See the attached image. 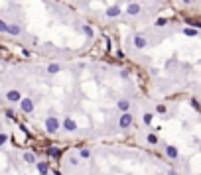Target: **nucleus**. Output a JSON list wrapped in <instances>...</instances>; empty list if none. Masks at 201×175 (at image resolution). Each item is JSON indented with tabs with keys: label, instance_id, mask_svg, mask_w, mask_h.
<instances>
[{
	"label": "nucleus",
	"instance_id": "39448f33",
	"mask_svg": "<svg viewBox=\"0 0 201 175\" xmlns=\"http://www.w3.org/2000/svg\"><path fill=\"white\" fill-rule=\"evenodd\" d=\"M18 105H20V108H22V112H24V114H32V112H34V106H36L30 97H26V98L22 97V101H20Z\"/></svg>",
	"mask_w": 201,
	"mask_h": 175
},
{
	"label": "nucleus",
	"instance_id": "393cba45",
	"mask_svg": "<svg viewBox=\"0 0 201 175\" xmlns=\"http://www.w3.org/2000/svg\"><path fill=\"white\" fill-rule=\"evenodd\" d=\"M8 142V134L6 132H0V146H4Z\"/></svg>",
	"mask_w": 201,
	"mask_h": 175
},
{
	"label": "nucleus",
	"instance_id": "bb28decb",
	"mask_svg": "<svg viewBox=\"0 0 201 175\" xmlns=\"http://www.w3.org/2000/svg\"><path fill=\"white\" fill-rule=\"evenodd\" d=\"M120 79H128V75H130V71H128V69H120Z\"/></svg>",
	"mask_w": 201,
	"mask_h": 175
},
{
	"label": "nucleus",
	"instance_id": "7c9ffc66",
	"mask_svg": "<svg viewBox=\"0 0 201 175\" xmlns=\"http://www.w3.org/2000/svg\"><path fill=\"white\" fill-rule=\"evenodd\" d=\"M199 22H201V20H199Z\"/></svg>",
	"mask_w": 201,
	"mask_h": 175
},
{
	"label": "nucleus",
	"instance_id": "f257e3e1",
	"mask_svg": "<svg viewBox=\"0 0 201 175\" xmlns=\"http://www.w3.org/2000/svg\"><path fill=\"white\" fill-rule=\"evenodd\" d=\"M44 128H45V132H48V134H57V132H59V128H61L59 118H57V116H45Z\"/></svg>",
	"mask_w": 201,
	"mask_h": 175
},
{
	"label": "nucleus",
	"instance_id": "423d86ee",
	"mask_svg": "<svg viewBox=\"0 0 201 175\" xmlns=\"http://www.w3.org/2000/svg\"><path fill=\"white\" fill-rule=\"evenodd\" d=\"M6 101L10 102V105H18V102L22 101V93H20L18 89H10L6 93Z\"/></svg>",
	"mask_w": 201,
	"mask_h": 175
},
{
	"label": "nucleus",
	"instance_id": "a211bd4d",
	"mask_svg": "<svg viewBox=\"0 0 201 175\" xmlns=\"http://www.w3.org/2000/svg\"><path fill=\"white\" fill-rule=\"evenodd\" d=\"M91 157V149L89 148H81L79 149V160H89Z\"/></svg>",
	"mask_w": 201,
	"mask_h": 175
},
{
	"label": "nucleus",
	"instance_id": "c85d7f7f",
	"mask_svg": "<svg viewBox=\"0 0 201 175\" xmlns=\"http://www.w3.org/2000/svg\"><path fill=\"white\" fill-rule=\"evenodd\" d=\"M166 175H179V173H178V171H175V169H170V171H168Z\"/></svg>",
	"mask_w": 201,
	"mask_h": 175
},
{
	"label": "nucleus",
	"instance_id": "9b49d317",
	"mask_svg": "<svg viewBox=\"0 0 201 175\" xmlns=\"http://www.w3.org/2000/svg\"><path fill=\"white\" fill-rule=\"evenodd\" d=\"M104 16H107V18H116V16H120V6H108L107 10H104Z\"/></svg>",
	"mask_w": 201,
	"mask_h": 175
},
{
	"label": "nucleus",
	"instance_id": "412c9836",
	"mask_svg": "<svg viewBox=\"0 0 201 175\" xmlns=\"http://www.w3.org/2000/svg\"><path fill=\"white\" fill-rule=\"evenodd\" d=\"M183 34L189 36V37H197V36H199V32H197V30H193V28H183Z\"/></svg>",
	"mask_w": 201,
	"mask_h": 175
},
{
	"label": "nucleus",
	"instance_id": "20e7f679",
	"mask_svg": "<svg viewBox=\"0 0 201 175\" xmlns=\"http://www.w3.org/2000/svg\"><path fill=\"white\" fill-rule=\"evenodd\" d=\"M132 43L136 49H146L148 47V37L144 34H136V36H132Z\"/></svg>",
	"mask_w": 201,
	"mask_h": 175
},
{
	"label": "nucleus",
	"instance_id": "f03ea898",
	"mask_svg": "<svg viewBox=\"0 0 201 175\" xmlns=\"http://www.w3.org/2000/svg\"><path fill=\"white\" fill-rule=\"evenodd\" d=\"M132 122H134V116L130 112H122V114L118 116V128L120 130H128V128L132 126Z\"/></svg>",
	"mask_w": 201,
	"mask_h": 175
},
{
	"label": "nucleus",
	"instance_id": "7ed1b4c3",
	"mask_svg": "<svg viewBox=\"0 0 201 175\" xmlns=\"http://www.w3.org/2000/svg\"><path fill=\"white\" fill-rule=\"evenodd\" d=\"M61 128H63V132H77V122L73 120V116H63Z\"/></svg>",
	"mask_w": 201,
	"mask_h": 175
},
{
	"label": "nucleus",
	"instance_id": "f3484780",
	"mask_svg": "<svg viewBox=\"0 0 201 175\" xmlns=\"http://www.w3.org/2000/svg\"><path fill=\"white\" fill-rule=\"evenodd\" d=\"M152 120H154V114H152V112H144V114H142V122H144L146 126H150V124H152Z\"/></svg>",
	"mask_w": 201,
	"mask_h": 175
},
{
	"label": "nucleus",
	"instance_id": "c756f323",
	"mask_svg": "<svg viewBox=\"0 0 201 175\" xmlns=\"http://www.w3.org/2000/svg\"><path fill=\"white\" fill-rule=\"evenodd\" d=\"M182 2H183V4H191V0H182Z\"/></svg>",
	"mask_w": 201,
	"mask_h": 175
},
{
	"label": "nucleus",
	"instance_id": "2eb2a0df",
	"mask_svg": "<svg viewBox=\"0 0 201 175\" xmlns=\"http://www.w3.org/2000/svg\"><path fill=\"white\" fill-rule=\"evenodd\" d=\"M45 152H48V156H49V157H53V160L61 157V149H59V148H55V146H49Z\"/></svg>",
	"mask_w": 201,
	"mask_h": 175
},
{
	"label": "nucleus",
	"instance_id": "1a4fd4ad",
	"mask_svg": "<svg viewBox=\"0 0 201 175\" xmlns=\"http://www.w3.org/2000/svg\"><path fill=\"white\" fill-rule=\"evenodd\" d=\"M8 34L10 36H20L22 34V26H20L18 22H10L8 24Z\"/></svg>",
	"mask_w": 201,
	"mask_h": 175
},
{
	"label": "nucleus",
	"instance_id": "6e6552de",
	"mask_svg": "<svg viewBox=\"0 0 201 175\" xmlns=\"http://www.w3.org/2000/svg\"><path fill=\"white\" fill-rule=\"evenodd\" d=\"M164 152H166V156L170 157V160H178V157H179V149L175 148V146H171V144H170V146H166Z\"/></svg>",
	"mask_w": 201,
	"mask_h": 175
},
{
	"label": "nucleus",
	"instance_id": "4be33fe9",
	"mask_svg": "<svg viewBox=\"0 0 201 175\" xmlns=\"http://www.w3.org/2000/svg\"><path fill=\"white\" fill-rule=\"evenodd\" d=\"M0 34H8V22L0 18Z\"/></svg>",
	"mask_w": 201,
	"mask_h": 175
},
{
	"label": "nucleus",
	"instance_id": "b1692460",
	"mask_svg": "<svg viewBox=\"0 0 201 175\" xmlns=\"http://www.w3.org/2000/svg\"><path fill=\"white\" fill-rule=\"evenodd\" d=\"M156 26H158V28L168 26V20H166V18H158V20H156Z\"/></svg>",
	"mask_w": 201,
	"mask_h": 175
},
{
	"label": "nucleus",
	"instance_id": "6ab92c4d",
	"mask_svg": "<svg viewBox=\"0 0 201 175\" xmlns=\"http://www.w3.org/2000/svg\"><path fill=\"white\" fill-rule=\"evenodd\" d=\"M146 142H148L150 146H156V144H158V142H160V140H158V136L154 134V132H150V134L146 136Z\"/></svg>",
	"mask_w": 201,
	"mask_h": 175
},
{
	"label": "nucleus",
	"instance_id": "cd10ccee",
	"mask_svg": "<svg viewBox=\"0 0 201 175\" xmlns=\"http://www.w3.org/2000/svg\"><path fill=\"white\" fill-rule=\"evenodd\" d=\"M6 116H8L10 120H16V112H14V110H10V108L6 110Z\"/></svg>",
	"mask_w": 201,
	"mask_h": 175
},
{
	"label": "nucleus",
	"instance_id": "ddd939ff",
	"mask_svg": "<svg viewBox=\"0 0 201 175\" xmlns=\"http://www.w3.org/2000/svg\"><path fill=\"white\" fill-rule=\"evenodd\" d=\"M22 160L26 161V163H30V165H36V161H37V157H36V153L34 152H24V156H22Z\"/></svg>",
	"mask_w": 201,
	"mask_h": 175
},
{
	"label": "nucleus",
	"instance_id": "4468645a",
	"mask_svg": "<svg viewBox=\"0 0 201 175\" xmlns=\"http://www.w3.org/2000/svg\"><path fill=\"white\" fill-rule=\"evenodd\" d=\"M45 71H48L49 75H57L61 71V63H55V61H53V63H49L48 67H45Z\"/></svg>",
	"mask_w": 201,
	"mask_h": 175
},
{
	"label": "nucleus",
	"instance_id": "0eeeda50",
	"mask_svg": "<svg viewBox=\"0 0 201 175\" xmlns=\"http://www.w3.org/2000/svg\"><path fill=\"white\" fill-rule=\"evenodd\" d=\"M140 12H142V6H140L138 2H130V4L126 6V14H128V16H138Z\"/></svg>",
	"mask_w": 201,
	"mask_h": 175
},
{
	"label": "nucleus",
	"instance_id": "aec40b11",
	"mask_svg": "<svg viewBox=\"0 0 201 175\" xmlns=\"http://www.w3.org/2000/svg\"><path fill=\"white\" fill-rule=\"evenodd\" d=\"M67 163H69L71 167H77L79 165V156H69L67 157Z\"/></svg>",
	"mask_w": 201,
	"mask_h": 175
},
{
	"label": "nucleus",
	"instance_id": "a878e982",
	"mask_svg": "<svg viewBox=\"0 0 201 175\" xmlns=\"http://www.w3.org/2000/svg\"><path fill=\"white\" fill-rule=\"evenodd\" d=\"M189 105H191V108H195V110H199V101H197V98H191V101H189Z\"/></svg>",
	"mask_w": 201,
	"mask_h": 175
},
{
	"label": "nucleus",
	"instance_id": "dca6fc26",
	"mask_svg": "<svg viewBox=\"0 0 201 175\" xmlns=\"http://www.w3.org/2000/svg\"><path fill=\"white\" fill-rule=\"evenodd\" d=\"M81 32L85 34V37H95V30L89 26V24H83V26H81Z\"/></svg>",
	"mask_w": 201,
	"mask_h": 175
},
{
	"label": "nucleus",
	"instance_id": "5701e85b",
	"mask_svg": "<svg viewBox=\"0 0 201 175\" xmlns=\"http://www.w3.org/2000/svg\"><path fill=\"white\" fill-rule=\"evenodd\" d=\"M156 112H158V114H166V112H168V106H166V105H158V106H156Z\"/></svg>",
	"mask_w": 201,
	"mask_h": 175
},
{
	"label": "nucleus",
	"instance_id": "9d476101",
	"mask_svg": "<svg viewBox=\"0 0 201 175\" xmlns=\"http://www.w3.org/2000/svg\"><path fill=\"white\" fill-rule=\"evenodd\" d=\"M116 108L120 110V114H122V112H128V110H130V101H126V98L116 101Z\"/></svg>",
	"mask_w": 201,
	"mask_h": 175
},
{
	"label": "nucleus",
	"instance_id": "f8f14e48",
	"mask_svg": "<svg viewBox=\"0 0 201 175\" xmlns=\"http://www.w3.org/2000/svg\"><path fill=\"white\" fill-rule=\"evenodd\" d=\"M36 167H37V173L40 175H48L49 173V163L48 161H36Z\"/></svg>",
	"mask_w": 201,
	"mask_h": 175
}]
</instances>
